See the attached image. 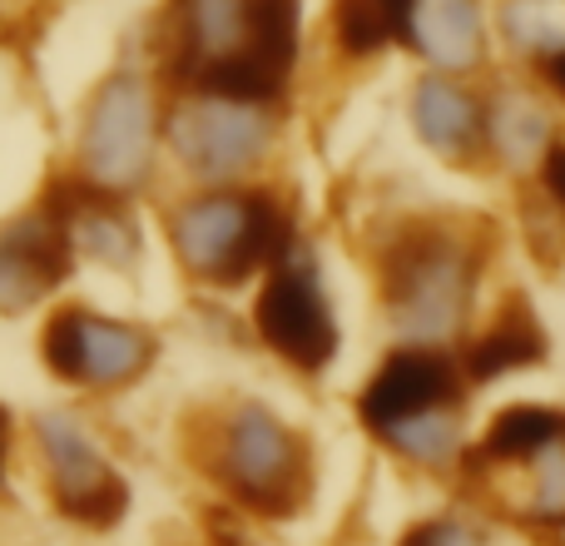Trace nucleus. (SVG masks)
Masks as SVG:
<instances>
[{"instance_id": "obj_1", "label": "nucleus", "mask_w": 565, "mask_h": 546, "mask_svg": "<svg viewBox=\"0 0 565 546\" xmlns=\"http://www.w3.org/2000/svg\"><path fill=\"white\" fill-rule=\"evenodd\" d=\"M382 318L397 343L457 348L471 333L487 244L457 219H407L377 244Z\"/></svg>"}, {"instance_id": "obj_2", "label": "nucleus", "mask_w": 565, "mask_h": 546, "mask_svg": "<svg viewBox=\"0 0 565 546\" xmlns=\"http://www.w3.org/2000/svg\"><path fill=\"white\" fill-rule=\"evenodd\" d=\"M292 214L274 189L248 185H209L204 195H189L169 214V244L179 264L214 288L248 283L268 273L274 259L292 244Z\"/></svg>"}, {"instance_id": "obj_3", "label": "nucleus", "mask_w": 565, "mask_h": 546, "mask_svg": "<svg viewBox=\"0 0 565 546\" xmlns=\"http://www.w3.org/2000/svg\"><path fill=\"white\" fill-rule=\"evenodd\" d=\"M214 472L248 512L288 517L312 482L308 442L264 402H238L214 432Z\"/></svg>"}, {"instance_id": "obj_4", "label": "nucleus", "mask_w": 565, "mask_h": 546, "mask_svg": "<svg viewBox=\"0 0 565 546\" xmlns=\"http://www.w3.org/2000/svg\"><path fill=\"white\" fill-rule=\"evenodd\" d=\"M164 139L174 149L179 169L199 185H238L248 179L278 139L274 105L238 95H214V90H189L164 119Z\"/></svg>"}, {"instance_id": "obj_5", "label": "nucleus", "mask_w": 565, "mask_h": 546, "mask_svg": "<svg viewBox=\"0 0 565 546\" xmlns=\"http://www.w3.org/2000/svg\"><path fill=\"white\" fill-rule=\"evenodd\" d=\"M159 155V99L135 70H119L99 85L79 129V179L95 195H135L154 175Z\"/></svg>"}, {"instance_id": "obj_6", "label": "nucleus", "mask_w": 565, "mask_h": 546, "mask_svg": "<svg viewBox=\"0 0 565 546\" xmlns=\"http://www.w3.org/2000/svg\"><path fill=\"white\" fill-rule=\"evenodd\" d=\"M254 333L274 358L298 368L302 378H318L342 348L338 313L322 288V269L312 249L292 234V244L264 273V288L254 298Z\"/></svg>"}, {"instance_id": "obj_7", "label": "nucleus", "mask_w": 565, "mask_h": 546, "mask_svg": "<svg viewBox=\"0 0 565 546\" xmlns=\"http://www.w3.org/2000/svg\"><path fill=\"white\" fill-rule=\"evenodd\" d=\"M169 60L189 80V90H214L238 99H274L258 90L248 70L254 0H169Z\"/></svg>"}, {"instance_id": "obj_8", "label": "nucleus", "mask_w": 565, "mask_h": 546, "mask_svg": "<svg viewBox=\"0 0 565 546\" xmlns=\"http://www.w3.org/2000/svg\"><path fill=\"white\" fill-rule=\"evenodd\" d=\"M40 353L70 382H85V388H129L154 363V338L139 323L105 318V313H89V308H65L50 318Z\"/></svg>"}, {"instance_id": "obj_9", "label": "nucleus", "mask_w": 565, "mask_h": 546, "mask_svg": "<svg viewBox=\"0 0 565 546\" xmlns=\"http://www.w3.org/2000/svg\"><path fill=\"white\" fill-rule=\"evenodd\" d=\"M461 398H467V378H461L457 353L397 343L358 388V422L372 438H382L387 428L417 418V412L461 408Z\"/></svg>"}, {"instance_id": "obj_10", "label": "nucleus", "mask_w": 565, "mask_h": 546, "mask_svg": "<svg viewBox=\"0 0 565 546\" xmlns=\"http://www.w3.org/2000/svg\"><path fill=\"white\" fill-rule=\"evenodd\" d=\"M40 458L55 482V502L65 517L85 522V527H115L125 517V482L105 462V452L95 448L89 428L75 412H45L35 422Z\"/></svg>"}, {"instance_id": "obj_11", "label": "nucleus", "mask_w": 565, "mask_h": 546, "mask_svg": "<svg viewBox=\"0 0 565 546\" xmlns=\"http://www.w3.org/2000/svg\"><path fill=\"white\" fill-rule=\"evenodd\" d=\"M556 139H561L556 105H551V95L541 85H531V80H501L497 90H487L481 159H491L501 175L531 179Z\"/></svg>"}, {"instance_id": "obj_12", "label": "nucleus", "mask_w": 565, "mask_h": 546, "mask_svg": "<svg viewBox=\"0 0 565 546\" xmlns=\"http://www.w3.org/2000/svg\"><path fill=\"white\" fill-rule=\"evenodd\" d=\"M407 119L412 135L427 155L441 165H481V125H487V95L471 90L467 75H441L427 70L417 85L407 90Z\"/></svg>"}, {"instance_id": "obj_13", "label": "nucleus", "mask_w": 565, "mask_h": 546, "mask_svg": "<svg viewBox=\"0 0 565 546\" xmlns=\"http://www.w3.org/2000/svg\"><path fill=\"white\" fill-rule=\"evenodd\" d=\"M402 45L441 75H477L491 55V15L481 0H412Z\"/></svg>"}, {"instance_id": "obj_14", "label": "nucleus", "mask_w": 565, "mask_h": 546, "mask_svg": "<svg viewBox=\"0 0 565 546\" xmlns=\"http://www.w3.org/2000/svg\"><path fill=\"white\" fill-rule=\"evenodd\" d=\"M70 269V239L60 214H25L0 229V308H30Z\"/></svg>"}, {"instance_id": "obj_15", "label": "nucleus", "mask_w": 565, "mask_h": 546, "mask_svg": "<svg viewBox=\"0 0 565 546\" xmlns=\"http://www.w3.org/2000/svg\"><path fill=\"white\" fill-rule=\"evenodd\" d=\"M541 358H546V333H541V318L531 313V303H521V298H507L477 333H467L457 343V363H461L467 388L501 382Z\"/></svg>"}, {"instance_id": "obj_16", "label": "nucleus", "mask_w": 565, "mask_h": 546, "mask_svg": "<svg viewBox=\"0 0 565 546\" xmlns=\"http://www.w3.org/2000/svg\"><path fill=\"white\" fill-rule=\"evenodd\" d=\"M561 438H565V408H551V402H511V408H501L487 422L471 462L491 472L526 468L536 452H546Z\"/></svg>"}, {"instance_id": "obj_17", "label": "nucleus", "mask_w": 565, "mask_h": 546, "mask_svg": "<svg viewBox=\"0 0 565 546\" xmlns=\"http://www.w3.org/2000/svg\"><path fill=\"white\" fill-rule=\"evenodd\" d=\"M65 239H70V254H85L95 264L109 269H135L139 259V229L135 219L125 214L119 204H109V195H95L85 189L79 199L65 204Z\"/></svg>"}, {"instance_id": "obj_18", "label": "nucleus", "mask_w": 565, "mask_h": 546, "mask_svg": "<svg viewBox=\"0 0 565 546\" xmlns=\"http://www.w3.org/2000/svg\"><path fill=\"white\" fill-rule=\"evenodd\" d=\"M491 30L521 70H541L565 55V0H501Z\"/></svg>"}, {"instance_id": "obj_19", "label": "nucleus", "mask_w": 565, "mask_h": 546, "mask_svg": "<svg viewBox=\"0 0 565 546\" xmlns=\"http://www.w3.org/2000/svg\"><path fill=\"white\" fill-rule=\"evenodd\" d=\"M377 442L392 458L412 462L422 472H447L467 458V422H461V408H431V412L397 422V428H387Z\"/></svg>"}, {"instance_id": "obj_20", "label": "nucleus", "mask_w": 565, "mask_h": 546, "mask_svg": "<svg viewBox=\"0 0 565 546\" xmlns=\"http://www.w3.org/2000/svg\"><path fill=\"white\" fill-rule=\"evenodd\" d=\"M328 30H332V45L348 60H377L392 45H402V30L382 0H332Z\"/></svg>"}, {"instance_id": "obj_21", "label": "nucleus", "mask_w": 565, "mask_h": 546, "mask_svg": "<svg viewBox=\"0 0 565 546\" xmlns=\"http://www.w3.org/2000/svg\"><path fill=\"white\" fill-rule=\"evenodd\" d=\"M526 477V522L536 527H565V438L516 468Z\"/></svg>"}, {"instance_id": "obj_22", "label": "nucleus", "mask_w": 565, "mask_h": 546, "mask_svg": "<svg viewBox=\"0 0 565 546\" xmlns=\"http://www.w3.org/2000/svg\"><path fill=\"white\" fill-rule=\"evenodd\" d=\"M397 546H487V542L461 517H431V522H417Z\"/></svg>"}, {"instance_id": "obj_23", "label": "nucleus", "mask_w": 565, "mask_h": 546, "mask_svg": "<svg viewBox=\"0 0 565 546\" xmlns=\"http://www.w3.org/2000/svg\"><path fill=\"white\" fill-rule=\"evenodd\" d=\"M531 179H536L541 199L551 204V214H561V219H565V135L556 139V145H551V155L541 159V169H536Z\"/></svg>"}, {"instance_id": "obj_24", "label": "nucleus", "mask_w": 565, "mask_h": 546, "mask_svg": "<svg viewBox=\"0 0 565 546\" xmlns=\"http://www.w3.org/2000/svg\"><path fill=\"white\" fill-rule=\"evenodd\" d=\"M536 75H541V90H551V95H556V105H565V55L546 60Z\"/></svg>"}, {"instance_id": "obj_25", "label": "nucleus", "mask_w": 565, "mask_h": 546, "mask_svg": "<svg viewBox=\"0 0 565 546\" xmlns=\"http://www.w3.org/2000/svg\"><path fill=\"white\" fill-rule=\"evenodd\" d=\"M382 6H387V15L397 20V30L407 25V10H412V0H382Z\"/></svg>"}, {"instance_id": "obj_26", "label": "nucleus", "mask_w": 565, "mask_h": 546, "mask_svg": "<svg viewBox=\"0 0 565 546\" xmlns=\"http://www.w3.org/2000/svg\"><path fill=\"white\" fill-rule=\"evenodd\" d=\"M6 452H10V418H6V408H0V468H6Z\"/></svg>"}]
</instances>
